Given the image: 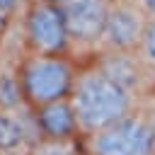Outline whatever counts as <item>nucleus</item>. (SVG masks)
<instances>
[{
	"label": "nucleus",
	"instance_id": "12",
	"mask_svg": "<svg viewBox=\"0 0 155 155\" xmlns=\"http://www.w3.org/2000/svg\"><path fill=\"white\" fill-rule=\"evenodd\" d=\"M138 48H140V61L155 75V17L148 19V27H145V34H143V41Z\"/></svg>",
	"mask_w": 155,
	"mask_h": 155
},
{
	"label": "nucleus",
	"instance_id": "3",
	"mask_svg": "<svg viewBox=\"0 0 155 155\" xmlns=\"http://www.w3.org/2000/svg\"><path fill=\"white\" fill-rule=\"evenodd\" d=\"M82 140L90 155H155V126L145 111H131L121 121Z\"/></svg>",
	"mask_w": 155,
	"mask_h": 155
},
{
	"label": "nucleus",
	"instance_id": "1",
	"mask_svg": "<svg viewBox=\"0 0 155 155\" xmlns=\"http://www.w3.org/2000/svg\"><path fill=\"white\" fill-rule=\"evenodd\" d=\"M68 102L75 111L82 138L104 131L136 111V97L119 87L111 78H107L97 65L75 75Z\"/></svg>",
	"mask_w": 155,
	"mask_h": 155
},
{
	"label": "nucleus",
	"instance_id": "16",
	"mask_svg": "<svg viewBox=\"0 0 155 155\" xmlns=\"http://www.w3.org/2000/svg\"><path fill=\"white\" fill-rule=\"evenodd\" d=\"M46 2H51V5H58V7H63L65 2H70V0H46Z\"/></svg>",
	"mask_w": 155,
	"mask_h": 155
},
{
	"label": "nucleus",
	"instance_id": "7",
	"mask_svg": "<svg viewBox=\"0 0 155 155\" xmlns=\"http://www.w3.org/2000/svg\"><path fill=\"white\" fill-rule=\"evenodd\" d=\"M31 114H34L39 138H44V140H78V138H82L75 111L68 99L46 104Z\"/></svg>",
	"mask_w": 155,
	"mask_h": 155
},
{
	"label": "nucleus",
	"instance_id": "5",
	"mask_svg": "<svg viewBox=\"0 0 155 155\" xmlns=\"http://www.w3.org/2000/svg\"><path fill=\"white\" fill-rule=\"evenodd\" d=\"M145 27H148V19L140 7L131 5V2L111 5L99 41L109 51H133L140 46Z\"/></svg>",
	"mask_w": 155,
	"mask_h": 155
},
{
	"label": "nucleus",
	"instance_id": "11",
	"mask_svg": "<svg viewBox=\"0 0 155 155\" xmlns=\"http://www.w3.org/2000/svg\"><path fill=\"white\" fill-rule=\"evenodd\" d=\"M78 150H80L78 140H44V138H39L27 150V155H75Z\"/></svg>",
	"mask_w": 155,
	"mask_h": 155
},
{
	"label": "nucleus",
	"instance_id": "10",
	"mask_svg": "<svg viewBox=\"0 0 155 155\" xmlns=\"http://www.w3.org/2000/svg\"><path fill=\"white\" fill-rule=\"evenodd\" d=\"M19 109H29L22 97L19 78L17 73H2L0 75V111H19Z\"/></svg>",
	"mask_w": 155,
	"mask_h": 155
},
{
	"label": "nucleus",
	"instance_id": "8",
	"mask_svg": "<svg viewBox=\"0 0 155 155\" xmlns=\"http://www.w3.org/2000/svg\"><path fill=\"white\" fill-rule=\"evenodd\" d=\"M97 68L107 75V78H111L119 87H124L128 94H138L140 90H143V85H145V63L140 61V58H136L133 56V51H109L99 63H97ZM150 73V70H148Z\"/></svg>",
	"mask_w": 155,
	"mask_h": 155
},
{
	"label": "nucleus",
	"instance_id": "4",
	"mask_svg": "<svg viewBox=\"0 0 155 155\" xmlns=\"http://www.w3.org/2000/svg\"><path fill=\"white\" fill-rule=\"evenodd\" d=\"M27 44L31 48V53H41V56H63L70 36H68V27H65V17L63 10L58 5L51 2H36L29 15H27Z\"/></svg>",
	"mask_w": 155,
	"mask_h": 155
},
{
	"label": "nucleus",
	"instance_id": "14",
	"mask_svg": "<svg viewBox=\"0 0 155 155\" xmlns=\"http://www.w3.org/2000/svg\"><path fill=\"white\" fill-rule=\"evenodd\" d=\"M138 2H140V10L143 12H148V15L155 17V0H138Z\"/></svg>",
	"mask_w": 155,
	"mask_h": 155
},
{
	"label": "nucleus",
	"instance_id": "17",
	"mask_svg": "<svg viewBox=\"0 0 155 155\" xmlns=\"http://www.w3.org/2000/svg\"><path fill=\"white\" fill-rule=\"evenodd\" d=\"M107 5H121V2H128V0H104Z\"/></svg>",
	"mask_w": 155,
	"mask_h": 155
},
{
	"label": "nucleus",
	"instance_id": "9",
	"mask_svg": "<svg viewBox=\"0 0 155 155\" xmlns=\"http://www.w3.org/2000/svg\"><path fill=\"white\" fill-rule=\"evenodd\" d=\"M39 140L31 109L0 111V153H27Z\"/></svg>",
	"mask_w": 155,
	"mask_h": 155
},
{
	"label": "nucleus",
	"instance_id": "19",
	"mask_svg": "<svg viewBox=\"0 0 155 155\" xmlns=\"http://www.w3.org/2000/svg\"><path fill=\"white\" fill-rule=\"evenodd\" d=\"M75 155H90V153H87V150H78Z\"/></svg>",
	"mask_w": 155,
	"mask_h": 155
},
{
	"label": "nucleus",
	"instance_id": "6",
	"mask_svg": "<svg viewBox=\"0 0 155 155\" xmlns=\"http://www.w3.org/2000/svg\"><path fill=\"white\" fill-rule=\"evenodd\" d=\"M109 7L104 0H70L65 2L63 17L68 27V36L80 44H94L102 39L104 22L109 15Z\"/></svg>",
	"mask_w": 155,
	"mask_h": 155
},
{
	"label": "nucleus",
	"instance_id": "15",
	"mask_svg": "<svg viewBox=\"0 0 155 155\" xmlns=\"http://www.w3.org/2000/svg\"><path fill=\"white\" fill-rule=\"evenodd\" d=\"M5 22H7V15H5L2 10H0V34L5 31Z\"/></svg>",
	"mask_w": 155,
	"mask_h": 155
},
{
	"label": "nucleus",
	"instance_id": "18",
	"mask_svg": "<svg viewBox=\"0 0 155 155\" xmlns=\"http://www.w3.org/2000/svg\"><path fill=\"white\" fill-rule=\"evenodd\" d=\"M0 155H27V153H0Z\"/></svg>",
	"mask_w": 155,
	"mask_h": 155
},
{
	"label": "nucleus",
	"instance_id": "13",
	"mask_svg": "<svg viewBox=\"0 0 155 155\" xmlns=\"http://www.w3.org/2000/svg\"><path fill=\"white\" fill-rule=\"evenodd\" d=\"M17 2H19V0H0V10H2L5 15H10V12L17 7Z\"/></svg>",
	"mask_w": 155,
	"mask_h": 155
},
{
	"label": "nucleus",
	"instance_id": "2",
	"mask_svg": "<svg viewBox=\"0 0 155 155\" xmlns=\"http://www.w3.org/2000/svg\"><path fill=\"white\" fill-rule=\"evenodd\" d=\"M75 75L78 73L73 70L70 61H65L63 56H27L17 70L24 104L36 111L46 104L68 99L73 92Z\"/></svg>",
	"mask_w": 155,
	"mask_h": 155
}]
</instances>
